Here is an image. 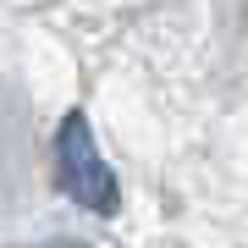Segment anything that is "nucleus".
Here are the masks:
<instances>
[{"instance_id": "1", "label": "nucleus", "mask_w": 248, "mask_h": 248, "mask_svg": "<svg viewBox=\"0 0 248 248\" xmlns=\"http://www.w3.org/2000/svg\"><path fill=\"white\" fill-rule=\"evenodd\" d=\"M55 182L72 204H83L89 215H116L122 210V182H116L110 160L99 155L94 127L83 110H66L55 127Z\"/></svg>"}, {"instance_id": "2", "label": "nucleus", "mask_w": 248, "mask_h": 248, "mask_svg": "<svg viewBox=\"0 0 248 248\" xmlns=\"http://www.w3.org/2000/svg\"><path fill=\"white\" fill-rule=\"evenodd\" d=\"M55 248H72V243H55Z\"/></svg>"}]
</instances>
